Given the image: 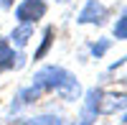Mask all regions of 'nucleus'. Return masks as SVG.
Wrapping results in <instances>:
<instances>
[{"mask_svg": "<svg viewBox=\"0 0 127 125\" xmlns=\"http://www.w3.org/2000/svg\"><path fill=\"white\" fill-rule=\"evenodd\" d=\"M31 84H36L41 92H54V95H59L61 100L66 102H76L81 97V84L76 74H71L69 69H64L59 64H46L41 66L33 77H31Z\"/></svg>", "mask_w": 127, "mask_h": 125, "instance_id": "nucleus-1", "label": "nucleus"}, {"mask_svg": "<svg viewBox=\"0 0 127 125\" xmlns=\"http://www.w3.org/2000/svg\"><path fill=\"white\" fill-rule=\"evenodd\" d=\"M48 3L46 0H20L15 5V23H31L36 26L41 18H46Z\"/></svg>", "mask_w": 127, "mask_h": 125, "instance_id": "nucleus-2", "label": "nucleus"}, {"mask_svg": "<svg viewBox=\"0 0 127 125\" xmlns=\"http://www.w3.org/2000/svg\"><path fill=\"white\" fill-rule=\"evenodd\" d=\"M43 97V92H41L36 84H28V87H20L15 95H13V100H10V105H8V115H18V112H23V110H28V107H33L36 102Z\"/></svg>", "mask_w": 127, "mask_h": 125, "instance_id": "nucleus-3", "label": "nucleus"}, {"mask_svg": "<svg viewBox=\"0 0 127 125\" xmlns=\"http://www.w3.org/2000/svg\"><path fill=\"white\" fill-rule=\"evenodd\" d=\"M109 15V10L104 3H99V0H87L84 3V8L79 10V15H76V23L79 26H102L104 20H107Z\"/></svg>", "mask_w": 127, "mask_h": 125, "instance_id": "nucleus-4", "label": "nucleus"}, {"mask_svg": "<svg viewBox=\"0 0 127 125\" xmlns=\"http://www.w3.org/2000/svg\"><path fill=\"white\" fill-rule=\"evenodd\" d=\"M127 110V92H102L97 112L99 115H117Z\"/></svg>", "mask_w": 127, "mask_h": 125, "instance_id": "nucleus-5", "label": "nucleus"}, {"mask_svg": "<svg viewBox=\"0 0 127 125\" xmlns=\"http://www.w3.org/2000/svg\"><path fill=\"white\" fill-rule=\"evenodd\" d=\"M31 38H33V26H31V23H15L13 31L8 33V41L15 49H26L31 44Z\"/></svg>", "mask_w": 127, "mask_h": 125, "instance_id": "nucleus-6", "label": "nucleus"}, {"mask_svg": "<svg viewBox=\"0 0 127 125\" xmlns=\"http://www.w3.org/2000/svg\"><path fill=\"white\" fill-rule=\"evenodd\" d=\"M56 36V28L54 26H46L43 28V33H41V41H38V46H36V51H33V61H43L48 54H51V49H54V38Z\"/></svg>", "mask_w": 127, "mask_h": 125, "instance_id": "nucleus-7", "label": "nucleus"}, {"mask_svg": "<svg viewBox=\"0 0 127 125\" xmlns=\"http://www.w3.org/2000/svg\"><path fill=\"white\" fill-rule=\"evenodd\" d=\"M31 125H66L61 115H54V112H43V115H33L28 118Z\"/></svg>", "mask_w": 127, "mask_h": 125, "instance_id": "nucleus-8", "label": "nucleus"}, {"mask_svg": "<svg viewBox=\"0 0 127 125\" xmlns=\"http://www.w3.org/2000/svg\"><path fill=\"white\" fill-rule=\"evenodd\" d=\"M109 49H112V41L109 38H99V41H92V44H89V54L94 59H102Z\"/></svg>", "mask_w": 127, "mask_h": 125, "instance_id": "nucleus-9", "label": "nucleus"}, {"mask_svg": "<svg viewBox=\"0 0 127 125\" xmlns=\"http://www.w3.org/2000/svg\"><path fill=\"white\" fill-rule=\"evenodd\" d=\"M112 36L117 41H127V13L117 18V23L112 26Z\"/></svg>", "mask_w": 127, "mask_h": 125, "instance_id": "nucleus-10", "label": "nucleus"}, {"mask_svg": "<svg viewBox=\"0 0 127 125\" xmlns=\"http://www.w3.org/2000/svg\"><path fill=\"white\" fill-rule=\"evenodd\" d=\"M13 5H15V0H0V8L3 10H10Z\"/></svg>", "mask_w": 127, "mask_h": 125, "instance_id": "nucleus-11", "label": "nucleus"}, {"mask_svg": "<svg viewBox=\"0 0 127 125\" xmlns=\"http://www.w3.org/2000/svg\"><path fill=\"white\" fill-rule=\"evenodd\" d=\"M13 125H31V123H28V118H23V120H15Z\"/></svg>", "mask_w": 127, "mask_h": 125, "instance_id": "nucleus-12", "label": "nucleus"}, {"mask_svg": "<svg viewBox=\"0 0 127 125\" xmlns=\"http://www.w3.org/2000/svg\"><path fill=\"white\" fill-rule=\"evenodd\" d=\"M56 3H69V0H56Z\"/></svg>", "mask_w": 127, "mask_h": 125, "instance_id": "nucleus-13", "label": "nucleus"}]
</instances>
